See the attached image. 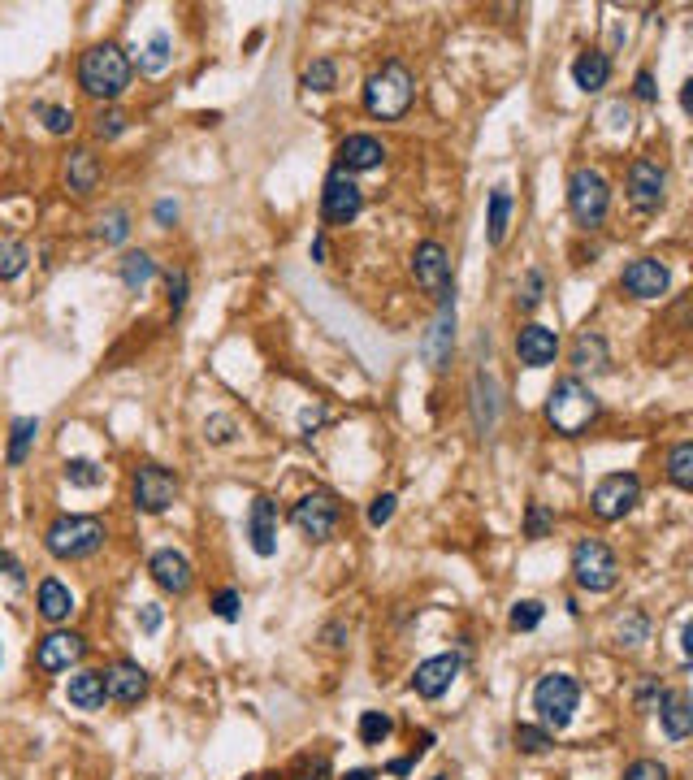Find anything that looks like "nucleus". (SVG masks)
<instances>
[{"label": "nucleus", "mask_w": 693, "mask_h": 780, "mask_svg": "<svg viewBox=\"0 0 693 780\" xmlns=\"http://www.w3.org/2000/svg\"><path fill=\"white\" fill-rule=\"evenodd\" d=\"M512 741H516V750H520V754H546V750L555 746L551 733H546V728H538V724H516Z\"/></svg>", "instance_id": "nucleus-37"}, {"label": "nucleus", "mask_w": 693, "mask_h": 780, "mask_svg": "<svg viewBox=\"0 0 693 780\" xmlns=\"http://www.w3.org/2000/svg\"><path fill=\"white\" fill-rule=\"evenodd\" d=\"M35 603H39V616L52 620V624H61V620H70V611H74V594L65 590L57 577H48V581H39Z\"/></svg>", "instance_id": "nucleus-25"}, {"label": "nucleus", "mask_w": 693, "mask_h": 780, "mask_svg": "<svg viewBox=\"0 0 693 780\" xmlns=\"http://www.w3.org/2000/svg\"><path fill=\"white\" fill-rule=\"evenodd\" d=\"M568 208L577 217V226L594 230L607 221V208H611V187L598 169H572L568 178Z\"/></svg>", "instance_id": "nucleus-7"}, {"label": "nucleus", "mask_w": 693, "mask_h": 780, "mask_svg": "<svg viewBox=\"0 0 693 780\" xmlns=\"http://www.w3.org/2000/svg\"><path fill=\"white\" fill-rule=\"evenodd\" d=\"M668 286H672V273L659 256H637L620 273V291L633 299H659V295H668Z\"/></svg>", "instance_id": "nucleus-13"}, {"label": "nucleus", "mask_w": 693, "mask_h": 780, "mask_svg": "<svg viewBox=\"0 0 693 780\" xmlns=\"http://www.w3.org/2000/svg\"><path fill=\"white\" fill-rule=\"evenodd\" d=\"M546 616V607L538 603V598H520V603H512V616H507V624H512L516 633H529V629H538Z\"/></svg>", "instance_id": "nucleus-38"}, {"label": "nucleus", "mask_w": 693, "mask_h": 780, "mask_svg": "<svg viewBox=\"0 0 693 780\" xmlns=\"http://www.w3.org/2000/svg\"><path fill=\"white\" fill-rule=\"evenodd\" d=\"M321 421H325V408L317 403V408H304V416H299V429H304V434H312Z\"/></svg>", "instance_id": "nucleus-55"}, {"label": "nucleus", "mask_w": 693, "mask_h": 780, "mask_svg": "<svg viewBox=\"0 0 693 780\" xmlns=\"http://www.w3.org/2000/svg\"><path fill=\"white\" fill-rule=\"evenodd\" d=\"M213 611H217L221 620H239V590H221L213 598Z\"/></svg>", "instance_id": "nucleus-51"}, {"label": "nucleus", "mask_w": 693, "mask_h": 780, "mask_svg": "<svg viewBox=\"0 0 693 780\" xmlns=\"http://www.w3.org/2000/svg\"><path fill=\"white\" fill-rule=\"evenodd\" d=\"M434 780H442V776H434Z\"/></svg>", "instance_id": "nucleus-62"}, {"label": "nucleus", "mask_w": 693, "mask_h": 780, "mask_svg": "<svg viewBox=\"0 0 693 780\" xmlns=\"http://www.w3.org/2000/svg\"><path fill=\"white\" fill-rule=\"evenodd\" d=\"M438 317L434 325H429V334H425V360H429V369L442 373L451 364V347H455V295L447 299H438Z\"/></svg>", "instance_id": "nucleus-16"}, {"label": "nucleus", "mask_w": 693, "mask_h": 780, "mask_svg": "<svg viewBox=\"0 0 693 780\" xmlns=\"http://www.w3.org/2000/svg\"><path fill=\"white\" fill-rule=\"evenodd\" d=\"M542 295H546V273L542 269H529L525 282H520V308L533 312V308L542 304Z\"/></svg>", "instance_id": "nucleus-43"}, {"label": "nucleus", "mask_w": 693, "mask_h": 780, "mask_svg": "<svg viewBox=\"0 0 693 780\" xmlns=\"http://www.w3.org/2000/svg\"><path fill=\"white\" fill-rule=\"evenodd\" d=\"M646 633H650V620L642 616V611H629V620H620V629H616L620 646H642Z\"/></svg>", "instance_id": "nucleus-44"}, {"label": "nucleus", "mask_w": 693, "mask_h": 780, "mask_svg": "<svg viewBox=\"0 0 693 780\" xmlns=\"http://www.w3.org/2000/svg\"><path fill=\"white\" fill-rule=\"evenodd\" d=\"M26 260H31L26 243H18V239H0V282L18 278V273L26 269Z\"/></svg>", "instance_id": "nucleus-35"}, {"label": "nucleus", "mask_w": 693, "mask_h": 780, "mask_svg": "<svg viewBox=\"0 0 693 780\" xmlns=\"http://www.w3.org/2000/svg\"><path fill=\"white\" fill-rule=\"evenodd\" d=\"M247 542L260 559H269L278 551V503L269 494H256L252 499V512H247Z\"/></svg>", "instance_id": "nucleus-17"}, {"label": "nucleus", "mask_w": 693, "mask_h": 780, "mask_svg": "<svg viewBox=\"0 0 693 780\" xmlns=\"http://www.w3.org/2000/svg\"><path fill=\"white\" fill-rule=\"evenodd\" d=\"M620 780H672V776H668V767H663L659 759H637V763L624 767Z\"/></svg>", "instance_id": "nucleus-46"}, {"label": "nucleus", "mask_w": 693, "mask_h": 780, "mask_svg": "<svg viewBox=\"0 0 693 780\" xmlns=\"http://www.w3.org/2000/svg\"><path fill=\"white\" fill-rule=\"evenodd\" d=\"M35 117L44 122L48 135H70V130H74V109H65V104L39 100V104H35Z\"/></svg>", "instance_id": "nucleus-33"}, {"label": "nucleus", "mask_w": 693, "mask_h": 780, "mask_svg": "<svg viewBox=\"0 0 693 780\" xmlns=\"http://www.w3.org/2000/svg\"><path fill=\"white\" fill-rule=\"evenodd\" d=\"M642 499V481L633 473H607L590 494V507L598 520H624Z\"/></svg>", "instance_id": "nucleus-10"}, {"label": "nucleus", "mask_w": 693, "mask_h": 780, "mask_svg": "<svg viewBox=\"0 0 693 780\" xmlns=\"http://www.w3.org/2000/svg\"><path fill=\"white\" fill-rule=\"evenodd\" d=\"M412 763H416V759H395V763H390V772H395V776H408Z\"/></svg>", "instance_id": "nucleus-58"}, {"label": "nucleus", "mask_w": 693, "mask_h": 780, "mask_svg": "<svg viewBox=\"0 0 693 780\" xmlns=\"http://www.w3.org/2000/svg\"><path fill=\"white\" fill-rule=\"evenodd\" d=\"M516 356H520V364L525 369H546V364H555V356H559V338H555V330H546V325H525V330L516 334Z\"/></svg>", "instance_id": "nucleus-21"}, {"label": "nucleus", "mask_w": 693, "mask_h": 780, "mask_svg": "<svg viewBox=\"0 0 693 780\" xmlns=\"http://www.w3.org/2000/svg\"><path fill=\"white\" fill-rule=\"evenodd\" d=\"M343 780H377V776L369 772V767H351V772H347Z\"/></svg>", "instance_id": "nucleus-59"}, {"label": "nucleus", "mask_w": 693, "mask_h": 780, "mask_svg": "<svg viewBox=\"0 0 693 780\" xmlns=\"http://www.w3.org/2000/svg\"><path fill=\"white\" fill-rule=\"evenodd\" d=\"M126 122L130 117L122 113V109H100V117H96V135L100 139H117L126 130Z\"/></svg>", "instance_id": "nucleus-47"}, {"label": "nucleus", "mask_w": 693, "mask_h": 780, "mask_svg": "<svg viewBox=\"0 0 693 780\" xmlns=\"http://www.w3.org/2000/svg\"><path fill=\"white\" fill-rule=\"evenodd\" d=\"M507 221H512V191H507V187H494V191H490V217H486V239H490V247H503V239H507Z\"/></svg>", "instance_id": "nucleus-28"}, {"label": "nucleus", "mask_w": 693, "mask_h": 780, "mask_svg": "<svg viewBox=\"0 0 693 780\" xmlns=\"http://www.w3.org/2000/svg\"><path fill=\"white\" fill-rule=\"evenodd\" d=\"M78 87L96 100H117L130 87V61L117 44H96L78 61Z\"/></svg>", "instance_id": "nucleus-3"}, {"label": "nucleus", "mask_w": 693, "mask_h": 780, "mask_svg": "<svg viewBox=\"0 0 693 780\" xmlns=\"http://www.w3.org/2000/svg\"><path fill=\"white\" fill-rule=\"evenodd\" d=\"M551 525H555V516H551V507L546 503H529V512H525V538H546L551 533Z\"/></svg>", "instance_id": "nucleus-42"}, {"label": "nucleus", "mask_w": 693, "mask_h": 780, "mask_svg": "<svg viewBox=\"0 0 693 780\" xmlns=\"http://www.w3.org/2000/svg\"><path fill=\"white\" fill-rule=\"evenodd\" d=\"M148 572H152V581L161 585L165 594H187L191 590V559L182 555V551H174V546H165V551H156L152 559H148Z\"/></svg>", "instance_id": "nucleus-19"}, {"label": "nucleus", "mask_w": 693, "mask_h": 780, "mask_svg": "<svg viewBox=\"0 0 693 780\" xmlns=\"http://www.w3.org/2000/svg\"><path fill=\"white\" fill-rule=\"evenodd\" d=\"M65 481L78 490H96L104 481V468L96 460H65Z\"/></svg>", "instance_id": "nucleus-36"}, {"label": "nucleus", "mask_w": 693, "mask_h": 780, "mask_svg": "<svg viewBox=\"0 0 693 780\" xmlns=\"http://www.w3.org/2000/svg\"><path fill=\"white\" fill-rule=\"evenodd\" d=\"M460 668H464L460 655H434V659H425L421 668H416L412 689H416L421 698H442V694L451 689L455 676H460Z\"/></svg>", "instance_id": "nucleus-20"}, {"label": "nucleus", "mask_w": 693, "mask_h": 780, "mask_svg": "<svg viewBox=\"0 0 693 780\" xmlns=\"http://www.w3.org/2000/svg\"><path fill=\"white\" fill-rule=\"evenodd\" d=\"M87 655V642L78 633H65V629H52L44 642L35 646V668L39 672H65L70 663H78Z\"/></svg>", "instance_id": "nucleus-15"}, {"label": "nucleus", "mask_w": 693, "mask_h": 780, "mask_svg": "<svg viewBox=\"0 0 693 780\" xmlns=\"http://www.w3.org/2000/svg\"><path fill=\"white\" fill-rule=\"evenodd\" d=\"M65 698L74 702L78 711H100L104 707V672H74L70 685H65Z\"/></svg>", "instance_id": "nucleus-24"}, {"label": "nucleus", "mask_w": 693, "mask_h": 780, "mask_svg": "<svg viewBox=\"0 0 693 780\" xmlns=\"http://www.w3.org/2000/svg\"><path fill=\"white\" fill-rule=\"evenodd\" d=\"M117 273H122V286H126V291H143V286L152 282L156 265H152L148 252H126L122 265H117Z\"/></svg>", "instance_id": "nucleus-30"}, {"label": "nucleus", "mask_w": 693, "mask_h": 780, "mask_svg": "<svg viewBox=\"0 0 693 780\" xmlns=\"http://www.w3.org/2000/svg\"><path fill=\"white\" fill-rule=\"evenodd\" d=\"M161 620H165L161 603H148V607L139 611V629H143V633H156V629H161Z\"/></svg>", "instance_id": "nucleus-54"}, {"label": "nucleus", "mask_w": 693, "mask_h": 780, "mask_svg": "<svg viewBox=\"0 0 693 780\" xmlns=\"http://www.w3.org/2000/svg\"><path fill=\"white\" fill-rule=\"evenodd\" d=\"M156 221H161V226L178 221V204H174V200H161V204H156Z\"/></svg>", "instance_id": "nucleus-56"}, {"label": "nucleus", "mask_w": 693, "mask_h": 780, "mask_svg": "<svg viewBox=\"0 0 693 780\" xmlns=\"http://www.w3.org/2000/svg\"><path fill=\"white\" fill-rule=\"evenodd\" d=\"M208 438H213L217 447H226V442L234 438V421H230V416H208Z\"/></svg>", "instance_id": "nucleus-52"}, {"label": "nucleus", "mask_w": 693, "mask_h": 780, "mask_svg": "<svg viewBox=\"0 0 693 780\" xmlns=\"http://www.w3.org/2000/svg\"><path fill=\"white\" fill-rule=\"evenodd\" d=\"M681 637H685V642H681V650H685V659L693 655V624H685V629H681Z\"/></svg>", "instance_id": "nucleus-60"}, {"label": "nucleus", "mask_w": 693, "mask_h": 780, "mask_svg": "<svg viewBox=\"0 0 693 780\" xmlns=\"http://www.w3.org/2000/svg\"><path fill=\"white\" fill-rule=\"evenodd\" d=\"M572 577H577L581 590L607 594V590H616V581H620V559L607 542L581 538L577 546H572Z\"/></svg>", "instance_id": "nucleus-6"}, {"label": "nucleus", "mask_w": 693, "mask_h": 780, "mask_svg": "<svg viewBox=\"0 0 693 780\" xmlns=\"http://www.w3.org/2000/svg\"><path fill=\"white\" fill-rule=\"evenodd\" d=\"M44 546L57 559H87L104 546V525L96 516H57L44 533Z\"/></svg>", "instance_id": "nucleus-5"}, {"label": "nucleus", "mask_w": 693, "mask_h": 780, "mask_svg": "<svg viewBox=\"0 0 693 780\" xmlns=\"http://www.w3.org/2000/svg\"><path fill=\"white\" fill-rule=\"evenodd\" d=\"M35 434H39V416H18V421H13V429H9V451H5V460L13 468L26 460V451H31Z\"/></svg>", "instance_id": "nucleus-29"}, {"label": "nucleus", "mask_w": 693, "mask_h": 780, "mask_svg": "<svg viewBox=\"0 0 693 780\" xmlns=\"http://www.w3.org/2000/svg\"><path fill=\"white\" fill-rule=\"evenodd\" d=\"M104 694L122 707H135V702L148 694V672L139 668L135 659H117L109 672H104Z\"/></svg>", "instance_id": "nucleus-18"}, {"label": "nucleus", "mask_w": 693, "mask_h": 780, "mask_svg": "<svg viewBox=\"0 0 693 780\" xmlns=\"http://www.w3.org/2000/svg\"><path fill=\"white\" fill-rule=\"evenodd\" d=\"M96 234L104 243H122L126 234H130V213L126 208H109V213L100 217V226H96Z\"/></svg>", "instance_id": "nucleus-41"}, {"label": "nucleus", "mask_w": 693, "mask_h": 780, "mask_svg": "<svg viewBox=\"0 0 693 780\" xmlns=\"http://www.w3.org/2000/svg\"><path fill=\"white\" fill-rule=\"evenodd\" d=\"M338 520H343V507H338V499H334V494H325V490H312V494H304V499L291 507V525L304 533V538H312V542L334 538Z\"/></svg>", "instance_id": "nucleus-9"}, {"label": "nucleus", "mask_w": 693, "mask_h": 780, "mask_svg": "<svg viewBox=\"0 0 693 780\" xmlns=\"http://www.w3.org/2000/svg\"><path fill=\"white\" fill-rule=\"evenodd\" d=\"M659 715H663V733H668L672 741H685L693 733V702H689V694H668V698H663V707H659Z\"/></svg>", "instance_id": "nucleus-26"}, {"label": "nucleus", "mask_w": 693, "mask_h": 780, "mask_svg": "<svg viewBox=\"0 0 693 780\" xmlns=\"http://www.w3.org/2000/svg\"><path fill=\"white\" fill-rule=\"evenodd\" d=\"M0 663H5V650H0Z\"/></svg>", "instance_id": "nucleus-61"}, {"label": "nucleus", "mask_w": 693, "mask_h": 780, "mask_svg": "<svg viewBox=\"0 0 693 780\" xmlns=\"http://www.w3.org/2000/svg\"><path fill=\"white\" fill-rule=\"evenodd\" d=\"M668 481L676 490L693 486V442H676V447L668 451Z\"/></svg>", "instance_id": "nucleus-32"}, {"label": "nucleus", "mask_w": 693, "mask_h": 780, "mask_svg": "<svg viewBox=\"0 0 693 780\" xmlns=\"http://www.w3.org/2000/svg\"><path fill=\"white\" fill-rule=\"evenodd\" d=\"M325 252H330V243H325V234H317L312 239V260H325Z\"/></svg>", "instance_id": "nucleus-57"}, {"label": "nucleus", "mask_w": 693, "mask_h": 780, "mask_svg": "<svg viewBox=\"0 0 693 780\" xmlns=\"http://www.w3.org/2000/svg\"><path fill=\"white\" fill-rule=\"evenodd\" d=\"M546 421H551L555 434L581 438L598 421V395L581 377H559L551 386V395H546Z\"/></svg>", "instance_id": "nucleus-1"}, {"label": "nucleus", "mask_w": 693, "mask_h": 780, "mask_svg": "<svg viewBox=\"0 0 693 780\" xmlns=\"http://www.w3.org/2000/svg\"><path fill=\"white\" fill-rule=\"evenodd\" d=\"M663 195H668V174H663L659 161H650V156H637L629 165V200L637 213H655L663 204Z\"/></svg>", "instance_id": "nucleus-14"}, {"label": "nucleus", "mask_w": 693, "mask_h": 780, "mask_svg": "<svg viewBox=\"0 0 693 780\" xmlns=\"http://www.w3.org/2000/svg\"><path fill=\"white\" fill-rule=\"evenodd\" d=\"M672 689H663L655 676H646L642 685H637V711H659L663 707V698H668Z\"/></svg>", "instance_id": "nucleus-45"}, {"label": "nucleus", "mask_w": 693, "mask_h": 780, "mask_svg": "<svg viewBox=\"0 0 693 780\" xmlns=\"http://www.w3.org/2000/svg\"><path fill=\"white\" fill-rule=\"evenodd\" d=\"M364 208V191L356 187V178L347 174V169H330V178H325V191H321V217L330 221V226H347V221H356Z\"/></svg>", "instance_id": "nucleus-11"}, {"label": "nucleus", "mask_w": 693, "mask_h": 780, "mask_svg": "<svg viewBox=\"0 0 693 780\" xmlns=\"http://www.w3.org/2000/svg\"><path fill=\"white\" fill-rule=\"evenodd\" d=\"M295 780H330V759H325V754H317V759H299Z\"/></svg>", "instance_id": "nucleus-49"}, {"label": "nucleus", "mask_w": 693, "mask_h": 780, "mask_svg": "<svg viewBox=\"0 0 693 780\" xmlns=\"http://www.w3.org/2000/svg\"><path fill=\"white\" fill-rule=\"evenodd\" d=\"M412 273H416V282H421L429 295H438V299L455 295V286H451V260H447V247H442V243H434V239L416 243Z\"/></svg>", "instance_id": "nucleus-12"}, {"label": "nucleus", "mask_w": 693, "mask_h": 780, "mask_svg": "<svg viewBox=\"0 0 693 780\" xmlns=\"http://www.w3.org/2000/svg\"><path fill=\"white\" fill-rule=\"evenodd\" d=\"M304 87L308 91H334L338 87V65L330 61V57H317L304 70Z\"/></svg>", "instance_id": "nucleus-39"}, {"label": "nucleus", "mask_w": 693, "mask_h": 780, "mask_svg": "<svg viewBox=\"0 0 693 780\" xmlns=\"http://www.w3.org/2000/svg\"><path fill=\"white\" fill-rule=\"evenodd\" d=\"M607 78H611V57H607V52L590 48V52H581V57L572 61V83H577L581 91H590V96L607 87Z\"/></svg>", "instance_id": "nucleus-23"}, {"label": "nucleus", "mask_w": 693, "mask_h": 780, "mask_svg": "<svg viewBox=\"0 0 693 780\" xmlns=\"http://www.w3.org/2000/svg\"><path fill=\"white\" fill-rule=\"evenodd\" d=\"M633 91H637V100H659V87H655V74L650 70H637V78H633Z\"/></svg>", "instance_id": "nucleus-53"}, {"label": "nucleus", "mask_w": 693, "mask_h": 780, "mask_svg": "<svg viewBox=\"0 0 693 780\" xmlns=\"http://www.w3.org/2000/svg\"><path fill=\"white\" fill-rule=\"evenodd\" d=\"M165 291H169V308H182L187 304V269H169L165 273Z\"/></svg>", "instance_id": "nucleus-48"}, {"label": "nucleus", "mask_w": 693, "mask_h": 780, "mask_svg": "<svg viewBox=\"0 0 693 780\" xmlns=\"http://www.w3.org/2000/svg\"><path fill=\"white\" fill-rule=\"evenodd\" d=\"M130 499H135L139 512L161 516V512H169V503L178 499V477L161 464H139L135 477H130Z\"/></svg>", "instance_id": "nucleus-8"}, {"label": "nucleus", "mask_w": 693, "mask_h": 780, "mask_svg": "<svg viewBox=\"0 0 693 780\" xmlns=\"http://www.w3.org/2000/svg\"><path fill=\"white\" fill-rule=\"evenodd\" d=\"M577 702H581V685L572 681L568 672H546L538 685H533V711H538V720L546 733H559V728L572 724V715H577Z\"/></svg>", "instance_id": "nucleus-4"}, {"label": "nucleus", "mask_w": 693, "mask_h": 780, "mask_svg": "<svg viewBox=\"0 0 693 780\" xmlns=\"http://www.w3.org/2000/svg\"><path fill=\"white\" fill-rule=\"evenodd\" d=\"M572 364H577V369L603 373L607 369V343L598 334H581L577 343H572Z\"/></svg>", "instance_id": "nucleus-31"}, {"label": "nucleus", "mask_w": 693, "mask_h": 780, "mask_svg": "<svg viewBox=\"0 0 693 780\" xmlns=\"http://www.w3.org/2000/svg\"><path fill=\"white\" fill-rule=\"evenodd\" d=\"M395 503H399V499H395V494H377V499L369 503V525H373V529H382V525H386V520H390V516H395Z\"/></svg>", "instance_id": "nucleus-50"}, {"label": "nucleus", "mask_w": 693, "mask_h": 780, "mask_svg": "<svg viewBox=\"0 0 693 780\" xmlns=\"http://www.w3.org/2000/svg\"><path fill=\"white\" fill-rule=\"evenodd\" d=\"M165 65H169V35L156 31V35L148 39V48H143V57H139V70H143V74H161Z\"/></svg>", "instance_id": "nucleus-40"}, {"label": "nucleus", "mask_w": 693, "mask_h": 780, "mask_svg": "<svg viewBox=\"0 0 693 780\" xmlns=\"http://www.w3.org/2000/svg\"><path fill=\"white\" fill-rule=\"evenodd\" d=\"M386 161V148L373 135H347L338 143V169L347 174H364V169H377Z\"/></svg>", "instance_id": "nucleus-22"}, {"label": "nucleus", "mask_w": 693, "mask_h": 780, "mask_svg": "<svg viewBox=\"0 0 693 780\" xmlns=\"http://www.w3.org/2000/svg\"><path fill=\"white\" fill-rule=\"evenodd\" d=\"M395 733V720L386 711H364L360 715V741L364 746H382V741Z\"/></svg>", "instance_id": "nucleus-34"}, {"label": "nucleus", "mask_w": 693, "mask_h": 780, "mask_svg": "<svg viewBox=\"0 0 693 780\" xmlns=\"http://www.w3.org/2000/svg\"><path fill=\"white\" fill-rule=\"evenodd\" d=\"M65 182H70V191H78V195L96 191V182H100V161H96V156H91L87 148H78L70 161H65Z\"/></svg>", "instance_id": "nucleus-27"}, {"label": "nucleus", "mask_w": 693, "mask_h": 780, "mask_svg": "<svg viewBox=\"0 0 693 780\" xmlns=\"http://www.w3.org/2000/svg\"><path fill=\"white\" fill-rule=\"evenodd\" d=\"M412 100H416V78L403 61H386L382 70H373L369 83H364V109H369L377 122H399V117L412 109Z\"/></svg>", "instance_id": "nucleus-2"}]
</instances>
